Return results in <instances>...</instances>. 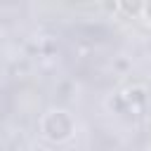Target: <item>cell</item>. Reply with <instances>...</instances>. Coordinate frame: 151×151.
<instances>
[{"label":"cell","instance_id":"cell-1","mask_svg":"<svg viewBox=\"0 0 151 151\" xmlns=\"http://www.w3.org/2000/svg\"><path fill=\"white\" fill-rule=\"evenodd\" d=\"M38 132L50 144H66L76 137V118L68 109H47L38 120Z\"/></svg>","mask_w":151,"mask_h":151},{"label":"cell","instance_id":"cell-2","mask_svg":"<svg viewBox=\"0 0 151 151\" xmlns=\"http://www.w3.org/2000/svg\"><path fill=\"white\" fill-rule=\"evenodd\" d=\"M120 99L125 104V111H142L146 106V99H149V92L144 85H130L127 90L120 92Z\"/></svg>","mask_w":151,"mask_h":151},{"label":"cell","instance_id":"cell-3","mask_svg":"<svg viewBox=\"0 0 151 151\" xmlns=\"http://www.w3.org/2000/svg\"><path fill=\"white\" fill-rule=\"evenodd\" d=\"M139 19L151 28V0H149V2H142V14H139Z\"/></svg>","mask_w":151,"mask_h":151}]
</instances>
